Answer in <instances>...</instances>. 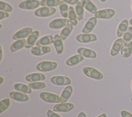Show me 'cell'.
I'll list each match as a JSON object with an SVG mask.
<instances>
[{"instance_id":"1","label":"cell","mask_w":132,"mask_h":117,"mask_svg":"<svg viewBox=\"0 0 132 117\" xmlns=\"http://www.w3.org/2000/svg\"><path fill=\"white\" fill-rule=\"evenodd\" d=\"M56 9L53 7H43L38 8L35 11V15L38 17H45L54 14L56 12Z\"/></svg>"},{"instance_id":"2","label":"cell","mask_w":132,"mask_h":117,"mask_svg":"<svg viewBox=\"0 0 132 117\" xmlns=\"http://www.w3.org/2000/svg\"><path fill=\"white\" fill-rule=\"evenodd\" d=\"M57 66V63L51 61H42L36 66L37 70L40 71L46 72L55 69Z\"/></svg>"},{"instance_id":"3","label":"cell","mask_w":132,"mask_h":117,"mask_svg":"<svg viewBox=\"0 0 132 117\" xmlns=\"http://www.w3.org/2000/svg\"><path fill=\"white\" fill-rule=\"evenodd\" d=\"M84 73L91 78L100 80L103 77V74L97 70L89 67H86L82 69Z\"/></svg>"},{"instance_id":"4","label":"cell","mask_w":132,"mask_h":117,"mask_svg":"<svg viewBox=\"0 0 132 117\" xmlns=\"http://www.w3.org/2000/svg\"><path fill=\"white\" fill-rule=\"evenodd\" d=\"M40 5V2L38 0H26L21 2L19 7L23 9L32 10L38 8Z\"/></svg>"},{"instance_id":"5","label":"cell","mask_w":132,"mask_h":117,"mask_svg":"<svg viewBox=\"0 0 132 117\" xmlns=\"http://www.w3.org/2000/svg\"><path fill=\"white\" fill-rule=\"evenodd\" d=\"M40 98L44 101L48 103H58L60 102V98L58 95L54 93L42 92L40 94Z\"/></svg>"},{"instance_id":"6","label":"cell","mask_w":132,"mask_h":117,"mask_svg":"<svg viewBox=\"0 0 132 117\" xmlns=\"http://www.w3.org/2000/svg\"><path fill=\"white\" fill-rule=\"evenodd\" d=\"M69 20L67 18H57L52 21L50 24L49 27L53 29H60L66 26L69 24Z\"/></svg>"},{"instance_id":"7","label":"cell","mask_w":132,"mask_h":117,"mask_svg":"<svg viewBox=\"0 0 132 117\" xmlns=\"http://www.w3.org/2000/svg\"><path fill=\"white\" fill-rule=\"evenodd\" d=\"M51 82L53 84L58 86L68 85L71 83V81L69 77L60 75L52 77L51 78Z\"/></svg>"},{"instance_id":"8","label":"cell","mask_w":132,"mask_h":117,"mask_svg":"<svg viewBox=\"0 0 132 117\" xmlns=\"http://www.w3.org/2000/svg\"><path fill=\"white\" fill-rule=\"evenodd\" d=\"M74 105L70 103H61L57 104L53 107L54 111L66 112L72 110Z\"/></svg>"},{"instance_id":"9","label":"cell","mask_w":132,"mask_h":117,"mask_svg":"<svg viewBox=\"0 0 132 117\" xmlns=\"http://www.w3.org/2000/svg\"><path fill=\"white\" fill-rule=\"evenodd\" d=\"M115 14V11L111 9H106L97 11L95 17L97 18L108 19L111 18Z\"/></svg>"},{"instance_id":"10","label":"cell","mask_w":132,"mask_h":117,"mask_svg":"<svg viewBox=\"0 0 132 117\" xmlns=\"http://www.w3.org/2000/svg\"><path fill=\"white\" fill-rule=\"evenodd\" d=\"M76 39L79 42L87 43L96 41L97 37L95 34H93L84 33L77 35L76 37Z\"/></svg>"},{"instance_id":"11","label":"cell","mask_w":132,"mask_h":117,"mask_svg":"<svg viewBox=\"0 0 132 117\" xmlns=\"http://www.w3.org/2000/svg\"><path fill=\"white\" fill-rule=\"evenodd\" d=\"M32 32V28L29 27L25 28L16 32L12 36V38L14 40L24 39L28 36Z\"/></svg>"},{"instance_id":"12","label":"cell","mask_w":132,"mask_h":117,"mask_svg":"<svg viewBox=\"0 0 132 117\" xmlns=\"http://www.w3.org/2000/svg\"><path fill=\"white\" fill-rule=\"evenodd\" d=\"M50 52H51L50 47L46 46L34 47L31 50V53L36 56L42 55Z\"/></svg>"},{"instance_id":"13","label":"cell","mask_w":132,"mask_h":117,"mask_svg":"<svg viewBox=\"0 0 132 117\" xmlns=\"http://www.w3.org/2000/svg\"><path fill=\"white\" fill-rule=\"evenodd\" d=\"M39 36V32L37 30L33 31L27 37L25 47L26 48H29L33 46Z\"/></svg>"},{"instance_id":"14","label":"cell","mask_w":132,"mask_h":117,"mask_svg":"<svg viewBox=\"0 0 132 117\" xmlns=\"http://www.w3.org/2000/svg\"><path fill=\"white\" fill-rule=\"evenodd\" d=\"M9 95L12 99L19 102H26L29 100L28 96L21 92L11 91Z\"/></svg>"},{"instance_id":"15","label":"cell","mask_w":132,"mask_h":117,"mask_svg":"<svg viewBox=\"0 0 132 117\" xmlns=\"http://www.w3.org/2000/svg\"><path fill=\"white\" fill-rule=\"evenodd\" d=\"M96 23L97 20L95 17H92L89 18L82 28V32L84 33H88L90 32L96 25Z\"/></svg>"},{"instance_id":"16","label":"cell","mask_w":132,"mask_h":117,"mask_svg":"<svg viewBox=\"0 0 132 117\" xmlns=\"http://www.w3.org/2000/svg\"><path fill=\"white\" fill-rule=\"evenodd\" d=\"M53 43L57 53L58 54L62 53L63 51V45L60 36L58 34H55L54 37Z\"/></svg>"},{"instance_id":"17","label":"cell","mask_w":132,"mask_h":117,"mask_svg":"<svg viewBox=\"0 0 132 117\" xmlns=\"http://www.w3.org/2000/svg\"><path fill=\"white\" fill-rule=\"evenodd\" d=\"M45 76L40 73H33L27 75L25 77L26 81L30 82H39L45 80Z\"/></svg>"},{"instance_id":"18","label":"cell","mask_w":132,"mask_h":117,"mask_svg":"<svg viewBox=\"0 0 132 117\" xmlns=\"http://www.w3.org/2000/svg\"><path fill=\"white\" fill-rule=\"evenodd\" d=\"M79 54L82 55L84 57L88 58H95L96 57V54L93 50L85 48H79L77 50Z\"/></svg>"},{"instance_id":"19","label":"cell","mask_w":132,"mask_h":117,"mask_svg":"<svg viewBox=\"0 0 132 117\" xmlns=\"http://www.w3.org/2000/svg\"><path fill=\"white\" fill-rule=\"evenodd\" d=\"M54 42L53 36L51 35H48L43 36L38 40L36 43L37 46H44L50 45Z\"/></svg>"},{"instance_id":"20","label":"cell","mask_w":132,"mask_h":117,"mask_svg":"<svg viewBox=\"0 0 132 117\" xmlns=\"http://www.w3.org/2000/svg\"><path fill=\"white\" fill-rule=\"evenodd\" d=\"M72 91H73V88L71 86L69 85V86H67L66 87H65L60 95V102L65 103L71 96Z\"/></svg>"},{"instance_id":"21","label":"cell","mask_w":132,"mask_h":117,"mask_svg":"<svg viewBox=\"0 0 132 117\" xmlns=\"http://www.w3.org/2000/svg\"><path fill=\"white\" fill-rule=\"evenodd\" d=\"M123 39L120 38L116 40L113 44L110 51V54L112 56L116 55L118 54L123 46Z\"/></svg>"},{"instance_id":"22","label":"cell","mask_w":132,"mask_h":117,"mask_svg":"<svg viewBox=\"0 0 132 117\" xmlns=\"http://www.w3.org/2000/svg\"><path fill=\"white\" fill-rule=\"evenodd\" d=\"M84 60V57L80 54L73 55L67 59L65 63L68 66H74Z\"/></svg>"},{"instance_id":"23","label":"cell","mask_w":132,"mask_h":117,"mask_svg":"<svg viewBox=\"0 0 132 117\" xmlns=\"http://www.w3.org/2000/svg\"><path fill=\"white\" fill-rule=\"evenodd\" d=\"M132 53V41L123 45L121 49V54L123 57H128Z\"/></svg>"},{"instance_id":"24","label":"cell","mask_w":132,"mask_h":117,"mask_svg":"<svg viewBox=\"0 0 132 117\" xmlns=\"http://www.w3.org/2000/svg\"><path fill=\"white\" fill-rule=\"evenodd\" d=\"M84 7L89 12L95 14L97 12V8L96 6L90 0H81Z\"/></svg>"},{"instance_id":"25","label":"cell","mask_w":132,"mask_h":117,"mask_svg":"<svg viewBox=\"0 0 132 117\" xmlns=\"http://www.w3.org/2000/svg\"><path fill=\"white\" fill-rule=\"evenodd\" d=\"M128 23L127 20H123L119 25L117 31V35L118 37L122 36L124 33L126 32V31L128 29Z\"/></svg>"},{"instance_id":"26","label":"cell","mask_w":132,"mask_h":117,"mask_svg":"<svg viewBox=\"0 0 132 117\" xmlns=\"http://www.w3.org/2000/svg\"><path fill=\"white\" fill-rule=\"evenodd\" d=\"M26 42V40L24 38L16 40L11 45L10 47L11 51L12 52H13L23 48L24 47H25Z\"/></svg>"},{"instance_id":"27","label":"cell","mask_w":132,"mask_h":117,"mask_svg":"<svg viewBox=\"0 0 132 117\" xmlns=\"http://www.w3.org/2000/svg\"><path fill=\"white\" fill-rule=\"evenodd\" d=\"M14 88L18 91L24 93H31V88L28 86L22 83H16L13 86Z\"/></svg>"},{"instance_id":"28","label":"cell","mask_w":132,"mask_h":117,"mask_svg":"<svg viewBox=\"0 0 132 117\" xmlns=\"http://www.w3.org/2000/svg\"><path fill=\"white\" fill-rule=\"evenodd\" d=\"M68 17L70 23L74 26H76L78 23L77 16L75 11L73 7L70 6L69 7Z\"/></svg>"},{"instance_id":"29","label":"cell","mask_w":132,"mask_h":117,"mask_svg":"<svg viewBox=\"0 0 132 117\" xmlns=\"http://www.w3.org/2000/svg\"><path fill=\"white\" fill-rule=\"evenodd\" d=\"M73 25L71 24H68L66 26L63 28L60 32V37L62 41H64L68 37V36L70 35L73 30Z\"/></svg>"},{"instance_id":"30","label":"cell","mask_w":132,"mask_h":117,"mask_svg":"<svg viewBox=\"0 0 132 117\" xmlns=\"http://www.w3.org/2000/svg\"><path fill=\"white\" fill-rule=\"evenodd\" d=\"M82 4L81 2H78L75 6V12L77 16V20L78 21H81L83 19L84 9Z\"/></svg>"},{"instance_id":"31","label":"cell","mask_w":132,"mask_h":117,"mask_svg":"<svg viewBox=\"0 0 132 117\" xmlns=\"http://www.w3.org/2000/svg\"><path fill=\"white\" fill-rule=\"evenodd\" d=\"M59 7L60 9V12L62 16L64 17L65 18H67L68 17V12H69V7L68 5L66 3L64 2L63 1H60Z\"/></svg>"},{"instance_id":"32","label":"cell","mask_w":132,"mask_h":117,"mask_svg":"<svg viewBox=\"0 0 132 117\" xmlns=\"http://www.w3.org/2000/svg\"><path fill=\"white\" fill-rule=\"evenodd\" d=\"M60 0H42L40 2V5L43 7H54L59 5Z\"/></svg>"},{"instance_id":"33","label":"cell","mask_w":132,"mask_h":117,"mask_svg":"<svg viewBox=\"0 0 132 117\" xmlns=\"http://www.w3.org/2000/svg\"><path fill=\"white\" fill-rule=\"evenodd\" d=\"M132 38V27L128 28L127 30L124 33L123 36V42L124 44H127L130 42Z\"/></svg>"},{"instance_id":"34","label":"cell","mask_w":132,"mask_h":117,"mask_svg":"<svg viewBox=\"0 0 132 117\" xmlns=\"http://www.w3.org/2000/svg\"><path fill=\"white\" fill-rule=\"evenodd\" d=\"M10 104V100L9 98H6L0 102V113L5 111L9 106Z\"/></svg>"},{"instance_id":"35","label":"cell","mask_w":132,"mask_h":117,"mask_svg":"<svg viewBox=\"0 0 132 117\" xmlns=\"http://www.w3.org/2000/svg\"><path fill=\"white\" fill-rule=\"evenodd\" d=\"M28 86L32 89H40L44 88L46 87V85L44 83L42 82H34L29 83Z\"/></svg>"},{"instance_id":"36","label":"cell","mask_w":132,"mask_h":117,"mask_svg":"<svg viewBox=\"0 0 132 117\" xmlns=\"http://www.w3.org/2000/svg\"><path fill=\"white\" fill-rule=\"evenodd\" d=\"M0 10L1 11H4L5 12H11L12 11L13 8L9 4L1 1H0Z\"/></svg>"},{"instance_id":"37","label":"cell","mask_w":132,"mask_h":117,"mask_svg":"<svg viewBox=\"0 0 132 117\" xmlns=\"http://www.w3.org/2000/svg\"><path fill=\"white\" fill-rule=\"evenodd\" d=\"M47 115L48 117H61L58 114L54 112L51 110H48L47 111Z\"/></svg>"},{"instance_id":"38","label":"cell","mask_w":132,"mask_h":117,"mask_svg":"<svg viewBox=\"0 0 132 117\" xmlns=\"http://www.w3.org/2000/svg\"><path fill=\"white\" fill-rule=\"evenodd\" d=\"M9 16V14L8 12H4L3 11H0V20H2L4 18L8 17Z\"/></svg>"},{"instance_id":"39","label":"cell","mask_w":132,"mask_h":117,"mask_svg":"<svg viewBox=\"0 0 132 117\" xmlns=\"http://www.w3.org/2000/svg\"><path fill=\"white\" fill-rule=\"evenodd\" d=\"M121 115L122 117H132V114L131 113L125 110L121 111Z\"/></svg>"},{"instance_id":"40","label":"cell","mask_w":132,"mask_h":117,"mask_svg":"<svg viewBox=\"0 0 132 117\" xmlns=\"http://www.w3.org/2000/svg\"><path fill=\"white\" fill-rule=\"evenodd\" d=\"M61 1H63L64 2H65L67 4H71V5L76 4L79 2L78 0H61Z\"/></svg>"},{"instance_id":"41","label":"cell","mask_w":132,"mask_h":117,"mask_svg":"<svg viewBox=\"0 0 132 117\" xmlns=\"http://www.w3.org/2000/svg\"><path fill=\"white\" fill-rule=\"evenodd\" d=\"M77 117H87L86 114L84 112H80L78 114Z\"/></svg>"},{"instance_id":"42","label":"cell","mask_w":132,"mask_h":117,"mask_svg":"<svg viewBox=\"0 0 132 117\" xmlns=\"http://www.w3.org/2000/svg\"><path fill=\"white\" fill-rule=\"evenodd\" d=\"M97 117H107V115H106V114L105 113H103V114H101V115L97 116Z\"/></svg>"},{"instance_id":"43","label":"cell","mask_w":132,"mask_h":117,"mask_svg":"<svg viewBox=\"0 0 132 117\" xmlns=\"http://www.w3.org/2000/svg\"><path fill=\"white\" fill-rule=\"evenodd\" d=\"M3 82H4V79L2 76H1L0 77V84H2Z\"/></svg>"},{"instance_id":"44","label":"cell","mask_w":132,"mask_h":117,"mask_svg":"<svg viewBox=\"0 0 132 117\" xmlns=\"http://www.w3.org/2000/svg\"><path fill=\"white\" fill-rule=\"evenodd\" d=\"M2 47L1 46V61L2 60Z\"/></svg>"},{"instance_id":"45","label":"cell","mask_w":132,"mask_h":117,"mask_svg":"<svg viewBox=\"0 0 132 117\" xmlns=\"http://www.w3.org/2000/svg\"><path fill=\"white\" fill-rule=\"evenodd\" d=\"M129 23H130V25H132V18L129 20Z\"/></svg>"},{"instance_id":"46","label":"cell","mask_w":132,"mask_h":117,"mask_svg":"<svg viewBox=\"0 0 132 117\" xmlns=\"http://www.w3.org/2000/svg\"><path fill=\"white\" fill-rule=\"evenodd\" d=\"M100 1L102 2V3H104V2H105L106 1V0H100Z\"/></svg>"},{"instance_id":"47","label":"cell","mask_w":132,"mask_h":117,"mask_svg":"<svg viewBox=\"0 0 132 117\" xmlns=\"http://www.w3.org/2000/svg\"><path fill=\"white\" fill-rule=\"evenodd\" d=\"M0 25H1V27H0V28H2V24H0Z\"/></svg>"},{"instance_id":"48","label":"cell","mask_w":132,"mask_h":117,"mask_svg":"<svg viewBox=\"0 0 132 117\" xmlns=\"http://www.w3.org/2000/svg\"><path fill=\"white\" fill-rule=\"evenodd\" d=\"M131 8H132V1H131Z\"/></svg>"},{"instance_id":"49","label":"cell","mask_w":132,"mask_h":117,"mask_svg":"<svg viewBox=\"0 0 132 117\" xmlns=\"http://www.w3.org/2000/svg\"><path fill=\"white\" fill-rule=\"evenodd\" d=\"M131 87H132V82H131Z\"/></svg>"}]
</instances>
